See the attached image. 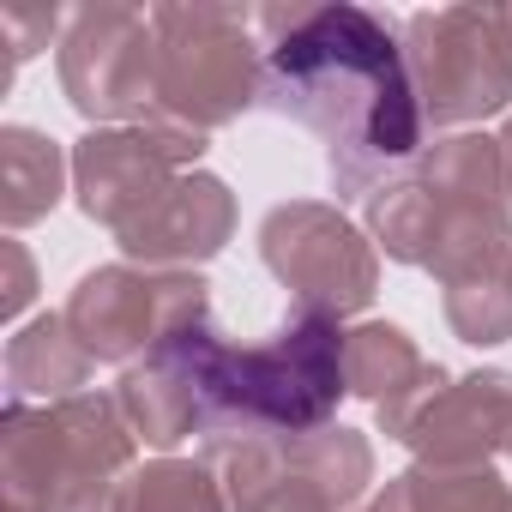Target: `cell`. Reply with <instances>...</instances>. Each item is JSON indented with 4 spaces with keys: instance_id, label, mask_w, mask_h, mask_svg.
Instances as JSON below:
<instances>
[{
    "instance_id": "6da1fadb",
    "label": "cell",
    "mask_w": 512,
    "mask_h": 512,
    "mask_svg": "<svg viewBox=\"0 0 512 512\" xmlns=\"http://www.w3.org/2000/svg\"><path fill=\"white\" fill-rule=\"evenodd\" d=\"M253 25L266 37L260 103L326 145L338 199H374L428 151V121L392 19L350 0H320V7H253Z\"/></svg>"
},
{
    "instance_id": "7a4b0ae2",
    "label": "cell",
    "mask_w": 512,
    "mask_h": 512,
    "mask_svg": "<svg viewBox=\"0 0 512 512\" xmlns=\"http://www.w3.org/2000/svg\"><path fill=\"white\" fill-rule=\"evenodd\" d=\"M368 235L386 260L458 284L512 253V199L500 169V139L452 133L434 139L392 187L368 199Z\"/></svg>"
},
{
    "instance_id": "3957f363",
    "label": "cell",
    "mask_w": 512,
    "mask_h": 512,
    "mask_svg": "<svg viewBox=\"0 0 512 512\" xmlns=\"http://www.w3.org/2000/svg\"><path fill=\"white\" fill-rule=\"evenodd\" d=\"M344 326L332 314L290 308L284 326L260 344H223L211 326L187 338L205 446L223 440H260V434H314L332 428L344 380Z\"/></svg>"
},
{
    "instance_id": "277c9868",
    "label": "cell",
    "mask_w": 512,
    "mask_h": 512,
    "mask_svg": "<svg viewBox=\"0 0 512 512\" xmlns=\"http://www.w3.org/2000/svg\"><path fill=\"white\" fill-rule=\"evenodd\" d=\"M139 434L121 404L103 392H79L67 404H7L0 416V494L7 512H61L91 488H115L133 476Z\"/></svg>"
},
{
    "instance_id": "5b68a950",
    "label": "cell",
    "mask_w": 512,
    "mask_h": 512,
    "mask_svg": "<svg viewBox=\"0 0 512 512\" xmlns=\"http://www.w3.org/2000/svg\"><path fill=\"white\" fill-rule=\"evenodd\" d=\"M151 31H157V121L211 133L260 103L266 43L253 37L260 25L247 7L175 0V7H151Z\"/></svg>"
},
{
    "instance_id": "8992f818",
    "label": "cell",
    "mask_w": 512,
    "mask_h": 512,
    "mask_svg": "<svg viewBox=\"0 0 512 512\" xmlns=\"http://www.w3.org/2000/svg\"><path fill=\"white\" fill-rule=\"evenodd\" d=\"M229 512H350L374 482V446L356 428L260 434L205 446Z\"/></svg>"
},
{
    "instance_id": "52a82bcc",
    "label": "cell",
    "mask_w": 512,
    "mask_h": 512,
    "mask_svg": "<svg viewBox=\"0 0 512 512\" xmlns=\"http://www.w3.org/2000/svg\"><path fill=\"white\" fill-rule=\"evenodd\" d=\"M404 61L422 121L470 127L512 103V25L500 7H428L404 19Z\"/></svg>"
},
{
    "instance_id": "ba28073f",
    "label": "cell",
    "mask_w": 512,
    "mask_h": 512,
    "mask_svg": "<svg viewBox=\"0 0 512 512\" xmlns=\"http://www.w3.org/2000/svg\"><path fill=\"white\" fill-rule=\"evenodd\" d=\"M211 284L199 272H145V266H97L67 296V326L91 350V362H139L187 332L211 326Z\"/></svg>"
},
{
    "instance_id": "9c48e42d",
    "label": "cell",
    "mask_w": 512,
    "mask_h": 512,
    "mask_svg": "<svg viewBox=\"0 0 512 512\" xmlns=\"http://www.w3.org/2000/svg\"><path fill=\"white\" fill-rule=\"evenodd\" d=\"M374 416L392 440L416 452V464L476 470L512 452V374L506 368L446 374L440 362H422V374L398 398H386Z\"/></svg>"
},
{
    "instance_id": "30bf717a",
    "label": "cell",
    "mask_w": 512,
    "mask_h": 512,
    "mask_svg": "<svg viewBox=\"0 0 512 512\" xmlns=\"http://www.w3.org/2000/svg\"><path fill=\"white\" fill-rule=\"evenodd\" d=\"M260 260L308 314H362L380 290V247L320 199H290L260 223Z\"/></svg>"
},
{
    "instance_id": "8fae6325",
    "label": "cell",
    "mask_w": 512,
    "mask_h": 512,
    "mask_svg": "<svg viewBox=\"0 0 512 512\" xmlns=\"http://www.w3.org/2000/svg\"><path fill=\"white\" fill-rule=\"evenodd\" d=\"M61 91L91 127L157 121V31L139 7H79L55 43Z\"/></svg>"
},
{
    "instance_id": "7c38bea8",
    "label": "cell",
    "mask_w": 512,
    "mask_h": 512,
    "mask_svg": "<svg viewBox=\"0 0 512 512\" xmlns=\"http://www.w3.org/2000/svg\"><path fill=\"white\" fill-rule=\"evenodd\" d=\"M205 157V133L175 121H133V127H91L73 145V193L79 211L103 229L133 223L151 199L169 193L175 175H187Z\"/></svg>"
},
{
    "instance_id": "4fadbf2b",
    "label": "cell",
    "mask_w": 512,
    "mask_h": 512,
    "mask_svg": "<svg viewBox=\"0 0 512 512\" xmlns=\"http://www.w3.org/2000/svg\"><path fill=\"white\" fill-rule=\"evenodd\" d=\"M229 235H235V193L205 169L175 175L163 199H151L133 223L115 229L121 253L145 272H193L199 260L229 247Z\"/></svg>"
},
{
    "instance_id": "5bb4252c",
    "label": "cell",
    "mask_w": 512,
    "mask_h": 512,
    "mask_svg": "<svg viewBox=\"0 0 512 512\" xmlns=\"http://www.w3.org/2000/svg\"><path fill=\"white\" fill-rule=\"evenodd\" d=\"M193 338V332H187ZM187 338L181 344H163L151 350L145 362H133L115 386V404L127 416V428L145 440V446H181L193 434H205V410H199V380H193V356H187Z\"/></svg>"
},
{
    "instance_id": "9a60e30c",
    "label": "cell",
    "mask_w": 512,
    "mask_h": 512,
    "mask_svg": "<svg viewBox=\"0 0 512 512\" xmlns=\"http://www.w3.org/2000/svg\"><path fill=\"white\" fill-rule=\"evenodd\" d=\"M91 368H97V362H91V350L73 338L67 314H43V320L19 326L13 344H7V386H13V404H31V398L67 404V398L85 392Z\"/></svg>"
},
{
    "instance_id": "2e32d148",
    "label": "cell",
    "mask_w": 512,
    "mask_h": 512,
    "mask_svg": "<svg viewBox=\"0 0 512 512\" xmlns=\"http://www.w3.org/2000/svg\"><path fill=\"white\" fill-rule=\"evenodd\" d=\"M67 193V151L37 127H0V223L31 229Z\"/></svg>"
},
{
    "instance_id": "e0dca14e",
    "label": "cell",
    "mask_w": 512,
    "mask_h": 512,
    "mask_svg": "<svg viewBox=\"0 0 512 512\" xmlns=\"http://www.w3.org/2000/svg\"><path fill=\"white\" fill-rule=\"evenodd\" d=\"M380 506L386 512H512V488L488 464H476V470L416 464L380 488Z\"/></svg>"
},
{
    "instance_id": "ac0fdd59",
    "label": "cell",
    "mask_w": 512,
    "mask_h": 512,
    "mask_svg": "<svg viewBox=\"0 0 512 512\" xmlns=\"http://www.w3.org/2000/svg\"><path fill=\"white\" fill-rule=\"evenodd\" d=\"M416 374H422V350L410 344L404 326L368 320V326H356V332L344 338V380H350V392L368 398L374 410H380L386 398H398Z\"/></svg>"
},
{
    "instance_id": "d6986e66",
    "label": "cell",
    "mask_w": 512,
    "mask_h": 512,
    "mask_svg": "<svg viewBox=\"0 0 512 512\" xmlns=\"http://www.w3.org/2000/svg\"><path fill=\"white\" fill-rule=\"evenodd\" d=\"M440 302H446V326L464 344H476V350L506 344L512 338V253H506V260H494L488 272H476V278L446 284Z\"/></svg>"
},
{
    "instance_id": "ffe728a7",
    "label": "cell",
    "mask_w": 512,
    "mask_h": 512,
    "mask_svg": "<svg viewBox=\"0 0 512 512\" xmlns=\"http://www.w3.org/2000/svg\"><path fill=\"white\" fill-rule=\"evenodd\" d=\"M127 512H229L217 470L199 458H157L133 470L127 482Z\"/></svg>"
},
{
    "instance_id": "44dd1931",
    "label": "cell",
    "mask_w": 512,
    "mask_h": 512,
    "mask_svg": "<svg viewBox=\"0 0 512 512\" xmlns=\"http://www.w3.org/2000/svg\"><path fill=\"white\" fill-rule=\"evenodd\" d=\"M0 31H7L13 61H31L37 49H49L55 31H67V19L55 7H7V13H0Z\"/></svg>"
},
{
    "instance_id": "7402d4cb",
    "label": "cell",
    "mask_w": 512,
    "mask_h": 512,
    "mask_svg": "<svg viewBox=\"0 0 512 512\" xmlns=\"http://www.w3.org/2000/svg\"><path fill=\"white\" fill-rule=\"evenodd\" d=\"M0 266H7V296H0V314L7 320H19L25 314V302H31V290H37V272H31V260H25V247L19 241H0Z\"/></svg>"
},
{
    "instance_id": "603a6c76",
    "label": "cell",
    "mask_w": 512,
    "mask_h": 512,
    "mask_svg": "<svg viewBox=\"0 0 512 512\" xmlns=\"http://www.w3.org/2000/svg\"><path fill=\"white\" fill-rule=\"evenodd\" d=\"M500 169H506V199H512V121H506V133H500Z\"/></svg>"
},
{
    "instance_id": "cb8c5ba5",
    "label": "cell",
    "mask_w": 512,
    "mask_h": 512,
    "mask_svg": "<svg viewBox=\"0 0 512 512\" xmlns=\"http://www.w3.org/2000/svg\"><path fill=\"white\" fill-rule=\"evenodd\" d=\"M500 13H506V25H512V7H500Z\"/></svg>"
},
{
    "instance_id": "d4e9b609",
    "label": "cell",
    "mask_w": 512,
    "mask_h": 512,
    "mask_svg": "<svg viewBox=\"0 0 512 512\" xmlns=\"http://www.w3.org/2000/svg\"><path fill=\"white\" fill-rule=\"evenodd\" d=\"M368 512H386V506H380V500H374V506H368Z\"/></svg>"
}]
</instances>
